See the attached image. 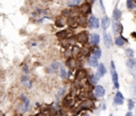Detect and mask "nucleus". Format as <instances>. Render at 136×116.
<instances>
[{"instance_id": "obj_31", "label": "nucleus", "mask_w": 136, "mask_h": 116, "mask_svg": "<svg viewBox=\"0 0 136 116\" xmlns=\"http://www.w3.org/2000/svg\"><path fill=\"white\" fill-rule=\"evenodd\" d=\"M23 70H25V72H26V74H29V72H30V69L28 68V66H27V65H25V66H23Z\"/></svg>"}, {"instance_id": "obj_26", "label": "nucleus", "mask_w": 136, "mask_h": 116, "mask_svg": "<svg viewBox=\"0 0 136 116\" xmlns=\"http://www.w3.org/2000/svg\"><path fill=\"white\" fill-rule=\"evenodd\" d=\"M112 80L114 83L118 82V74L116 72V70H112Z\"/></svg>"}, {"instance_id": "obj_11", "label": "nucleus", "mask_w": 136, "mask_h": 116, "mask_svg": "<svg viewBox=\"0 0 136 116\" xmlns=\"http://www.w3.org/2000/svg\"><path fill=\"white\" fill-rule=\"evenodd\" d=\"M77 23L81 27H86L87 25V19L84 15H79L78 19H77Z\"/></svg>"}, {"instance_id": "obj_14", "label": "nucleus", "mask_w": 136, "mask_h": 116, "mask_svg": "<svg viewBox=\"0 0 136 116\" xmlns=\"http://www.w3.org/2000/svg\"><path fill=\"white\" fill-rule=\"evenodd\" d=\"M106 74V67L104 66V64H99L98 65V72H97V75L99 77H103L104 75Z\"/></svg>"}, {"instance_id": "obj_16", "label": "nucleus", "mask_w": 136, "mask_h": 116, "mask_svg": "<svg viewBox=\"0 0 136 116\" xmlns=\"http://www.w3.org/2000/svg\"><path fill=\"white\" fill-rule=\"evenodd\" d=\"M103 37H104V45H105V47L106 48H111L112 44H113L111 36L108 35L107 33H105V32H104V35H103Z\"/></svg>"}, {"instance_id": "obj_35", "label": "nucleus", "mask_w": 136, "mask_h": 116, "mask_svg": "<svg viewBox=\"0 0 136 116\" xmlns=\"http://www.w3.org/2000/svg\"><path fill=\"white\" fill-rule=\"evenodd\" d=\"M36 116H45V113H39V114H37Z\"/></svg>"}, {"instance_id": "obj_15", "label": "nucleus", "mask_w": 136, "mask_h": 116, "mask_svg": "<svg viewBox=\"0 0 136 116\" xmlns=\"http://www.w3.org/2000/svg\"><path fill=\"white\" fill-rule=\"evenodd\" d=\"M90 53H92V55H94L95 58H97V59H100L101 58V54H102L101 49H100L99 47H94V48H93V50L90 51Z\"/></svg>"}, {"instance_id": "obj_12", "label": "nucleus", "mask_w": 136, "mask_h": 116, "mask_svg": "<svg viewBox=\"0 0 136 116\" xmlns=\"http://www.w3.org/2000/svg\"><path fill=\"white\" fill-rule=\"evenodd\" d=\"M127 66L129 69H132V70H136V59H129L127 61Z\"/></svg>"}, {"instance_id": "obj_34", "label": "nucleus", "mask_w": 136, "mask_h": 116, "mask_svg": "<svg viewBox=\"0 0 136 116\" xmlns=\"http://www.w3.org/2000/svg\"><path fill=\"white\" fill-rule=\"evenodd\" d=\"M126 116H132V112H131V111H130V112H128Z\"/></svg>"}, {"instance_id": "obj_22", "label": "nucleus", "mask_w": 136, "mask_h": 116, "mask_svg": "<svg viewBox=\"0 0 136 116\" xmlns=\"http://www.w3.org/2000/svg\"><path fill=\"white\" fill-rule=\"evenodd\" d=\"M71 52H72V55H77L79 56L80 53H81V48L78 47V46H72V49H71Z\"/></svg>"}, {"instance_id": "obj_6", "label": "nucleus", "mask_w": 136, "mask_h": 116, "mask_svg": "<svg viewBox=\"0 0 136 116\" xmlns=\"http://www.w3.org/2000/svg\"><path fill=\"white\" fill-rule=\"evenodd\" d=\"M122 30H123V27L120 23H118V21H114L113 23V32L114 34H120Z\"/></svg>"}, {"instance_id": "obj_1", "label": "nucleus", "mask_w": 136, "mask_h": 116, "mask_svg": "<svg viewBox=\"0 0 136 116\" xmlns=\"http://www.w3.org/2000/svg\"><path fill=\"white\" fill-rule=\"evenodd\" d=\"M88 34L86 33L85 31L83 32H80V33L77 35V42L80 43V44H82V45H85V44H87V42H88Z\"/></svg>"}, {"instance_id": "obj_3", "label": "nucleus", "mask_w": 136, "mask_h": 116, "mask_svg": "<svg viewBox=\"0 0 136 116\" xmlns=\"http://www.w3.org/2000/svg\"><path fill=\"white\" fill-rule=\"evenodd\" d=\"M87 71H86V69H84V68H80L78 72H77V75H76V79L78 80V81H82V80H84L85 78H87Z\"/></svg>"}, {"instance_id": "obj_10", "label": "nucleus", "mask_w": 136, "mask_h": 116, "mask_svg": "<svg viewBox=\"0 0 136 116\" xmlns=\"http://www.w3.org/2000/svg\"><path fill=\"white\" fill-rule=\"evenodd\" d=\"M21 99L23 100V107H22V112H26L29 110L30 108V100L25 96V95H21Z\"/></svg>"}, {"instance_id": "obj_32", "label": "nucleus", "mask_w": 136, "mask_h": 116, "mask_svg": "<svg viewBox=\"0 0 136 116\" xmlns=\"http://www.w3.org/2000/svg\"><path fill=\"white\" fill-rule=\"evenodd\" d=\"M111 66H112V70H115V64H114L113 61L111 62Z\"/></svg>"}, {"instance_id": "obj_28", "label": "nucleus", "mask_w": 136, "mask_h": 116, "mask_svg": "<svg viewBox=\"0 0 136 116\" xmlns=\"http://www.w3.org/2000/svg\"><path fill=\"white\" fill-rule=\"evenodd\" d=\"M55 25H57V27H64V20L61 19V18L55 20Z\"/></svg>"}, {"instance_id": "obj_4", "label": "nucleus", "mask_w": 136, "mask_h": 116, "mask_svg": "<svg viewBox=\"0 0 136 116\" xmlns=\"http://www.w3.org/2000/svg\"><path fill=\"white\" fill-rule=\"evenodd\" d=\"M66 66L69 67V68H70V70H73L76 67H78V61L71 56V58L67 59V61H66Z\"/></svg>"}, {"instance_id": "obj_30", "label": "nucleus", "mask_w": 136, "mask_h": 116, "mask_svg": "<svg viewBox=\"0 0 136 116\" xmlns=\"http://www.w3.org/2000/svg\"><path fill=\"white\" fill-rule=\"evenodd\" d=\"M133 108H134V101H133L132 99H129V110L132 111Z\"/></svg>"}, {"instance_id": "obj_18", "label": "nucleus", "mask_w": 136, "mask_h": 116, "mask_svg": "<svg viewBox=\"0 0 136 116\" xmlns=\"http://www.w3.org/2000/svg\"><path fill=\"white\" fill-rule=\"evenodd\" d=\"M113 18H114V21H118L121 18V11L117 9V8L113 11Z\"/></svg>"}, {"instance_id": "obj_17", "label": "nucleus", "mask_w": 136, "mask_h": 116, "mask_svg": "<svg viewBox=\"0 0 136 116\" xmlns=\"http://www.w3.org/2000/svg\"><path fill=\"white\" fill-rule=\"evenodd\" d=\"M127 42H128L127 39H124V37H122V36H118V37H116V39H115V44L117 46H119V47H122Z\"/></svg>"}, {"instance_id": "obj_21", "label": "nucleus", "mask_w": 136, "mask_h": 116, "mask_svg": "<svg viewBox=\"0 0 136 116\" xmlns=\"http://www.w3.org/2000/svg\"><path fill=\"white\" fill-rule=\"evenodd\" d=\"M110 23H111V21H110V18L108 17H104L102 19V29L103 30H106V29L110 27Z\"/></svg>"}, {"instance_id": "obj_23", "label": "nucleus", "mask_w": 136, "mask_h": 116, "mask_svg": "<svg viewBox=\"0 0 136 116\" xmlns=\"http://www.w3.org/2000/svg\"><path fill=\"white\" fill-rule=\"evenodd\" d=\"M60 68H61V64L58 62H53L51 64V70L57 72V70H60Z\"/></svg>"}, {"instance_id": "obj_5", "label": "nucleus", "mask_w": 136, "mask_h": 116, "mask_svg": "<svg viewBox=\"0 0 136 116\" xmlns=\"http://www.w3.org/2000/svg\"><path fill=\"white\" fill-rule=\"evenodd\" d=\"M80 12H81L82 15L86 16L88 15L90 12H92V8H90V4L89 3H84L83 5H81V8H80Z\"/></svg>"}, {"instance_id": "obj_2", "label": "nucleus", "mask_w": 136, "mask_h": 116, "mask_svg": "<svg viewBox=\"0 0 136 116\" xmlns=\"http://www.w3.org/2000/svg\"><path fill=\"white\" fill-rule=\"evenodd\" d=\"M88 26L90 29H98L100 27V23L96 16H90L88 20Z\"/></svg>"}, {"instance_id": "obj_38", "label": "nucleus", "mask_w": 136, "mask_h": 116, "mask_svg": "<svg viewBox=\"0 0 136 116\" xmlns=\"http://www.w3.org/2000/svg\"><path fill=\"white\" fill-rule=\"evenodd\" d=\"M94 1H96V0H94Z\"/></svg>"}, {"instance_id": "obj_36", "label": "nucleus", "mask_w": 136, "mask_h": 116, "mask_svg": "<svg viewBox=\"0 0 136 116\" xmlns=\"http://www.w3.org/2000/svg\"><path fill=\"white\" fill-rule=\"evenodd\" d=\"M135 94H136V85H135Z\"/></svg>"}, {"instance_id": "obj_29", "label": "nucleus", "mask_w": 136, "mask_h": 116, "mask_svg": "<svg viewBox=\"0 0 136 116\" xmlns=\"http://www.w3.org/2000/svg\"><path fill=\"white\" fill-rule=\"evenodd\" d=\"M64 54H65V56L67 59H69V58H71V56H72V52H71V50H66L65 51V53H64Z\"/></svg>"}, {"instance_id": "obj_19", "label": "nucleus", "mask_w": 136, "mask_h": 116, "mask_svg": "<svg viewBox=\"0 0 136 116\" xmlns=\"http://www.w3.org/2000/svg\"><path fill=\"white\" fill-rule=\"evenodd\" d=\"M88 64H89V66H92V67H97L98 66V59L95 58L94 55H90L88 58Z\"/></svg>"}, {"instance_id": "obj_27", "label": "nucleus", "mask_w": 136, "mask_h": 116, "mask_svg": "<svg viewBox=\"0 0 136 116\" xmlns=\"http://www.w3.org/2000/svg\"><path fill=\"white\" fill-rule=\"evenodd\" d=\"M126 54L129 59H132L133 55H134V51H133V49H131V48H128V49H126Z\"/></svg>"}, {"instance_id": "obj_37", "label": "nucleus", "mask_w": 136, "mask_h": 116, "mask_svg": "<svg viewBox=\"0 0 136 116\" xmlns=\"http://www.w3.org/2000/svg\"><path fill=\"white\" fill-rule=\"evenodd\" d=\"M84 116H88V115H84Z\"/></svg>"}, {"instance_id": "obj_25", "label": "nucleus", "mask_w": 136, "mask_h": 116, "mask_svg": "<svg viewBox=\"0 0 136 116\" xmlns=\"http://www.w3.org/2000/svg\"><path fill=\"white\" fill-rule=\"evenodd\" d=\"M127 7L129 10H134L136 8V3L134 0H128L127 1Z\"/></svg>"}, {"instance_id": "obj_7", "label": "nucleus", "mask_w": 136, "mask_h": 116, "mask_svg": "<svg viewBox=\"0 0 136 116\" xmlns=\"http://www.w3.org/2000/svg\"><path fill=\"white\" fill-rule=\"evenodd\" d=\"M94 92H95V95L97 97H103V96H104V94H105L104 87H103V86H101V85H96Z\"/></svg>"}, {"instance_id": "obj_33", "label": "nucleus", "mask_w": 136, "mask_h": 116, "mask_svg": "<svg viewBox=\"0 0 136 116\" xmlns=\"http://www.w3.org/2000/svg\"><path fill=\"white\" fill-rule=\"evenodd\" d=\"M131 37H133V39H136V32H132V33H131Z\"/></svg>"}, {"instance_id": "obj_8", "label": "nucleus", "mask_w": 136, "mask_h": 116, "mask_svg": "<svg viewBox=\"0 0 136 116\" xmlns=\"http://www.w3.org/2000/svg\"><path fill=\"white\" fill-rule=\"evenodd\" d=\"M89 40H90V45H93V46H97L98 44H99V42H100V36L98 35L97 33H93L92 35L89 36Z\"/></svg>"}, {"instance_id": "obj_24", "label": "nucleus", "mask_w": 136, "mask_h": 116, "mask_svg": "<svg viewBox=\"0 0 136 116\" xmlns=\"http://www.w3.org/2000/svg\"><path fill=\"white\" fill-rule=\"evenodd\" d=\"M60 76L62 79H67V77H68V74H67V71H66V69L62 66H61V68H60Z\"/></svg>"}, {"instance_id": "obj_20", "label": "nucleus", "mask_w": 136, "mask_h": 116, "mask_svg": "<svg viewBox=\"0 0 136 116\" xmlns=\"http://www.w3.org/2000/svg\"><path fill=\"white\" fill-rule=\"evenodd\" d=\"M94 107V104H93V101L92 100H85L83 103L81 104V108L84 110H89L90 108Z\"/></svg>"}, {"instance_id": "obj_13", "label": "nucleus", "mask_w": 136, "mask_h": 116, "mask_svg": "<svg viewBox=\"0 0 136 116\" xmlns=\"http://www.w3.org/2000/svg\"><path fill=\"white\" fill-rule=\"evenodd\" d=\"M69 34H70V33H69L67 30H63V31L57 32V37L58 39H62L63 40V39H67V37L69 36Z\"/></svg>"}, {"instance_id": "obj_9", "label": "nucleus", "mask_w": 136, "mask_h": 116, "mask_svg": "<svg viewBox=\"0 0 136 116\" xmlns=\"http://www.w3.org/2000/svg\"><path fill=\"white\" fill-rule=\"evenodd\" d=\"M114 102H115V104H123L124 98H123V95H122L120 92H117L116 93L115 98H114Z\"/></svg>"}]
</instances>
